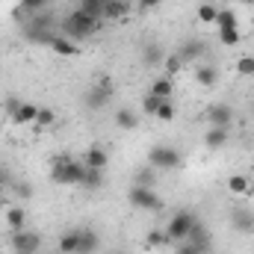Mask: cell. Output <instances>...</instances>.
<instances>
[{
	"label": "cell",
	"mask_w": 254,
	"mask_h": 254,
	"mask_svg": "<svg viewBox=\"0 0 254 254\" xmlns=\"http://www.w3.org/2000/svg\"><path fill=\"white\" fill-rule=\"evenodd\" d=\"M163 65H166V71H169V77H178V71L184 68V60H181L178 54H172V57H166V60H163Z\"/></svg>",
	"instance_id": "obj_38"
},
{
	"label": "cell",
	"mask_w": 254,
	"mask_h": 254,
	"mask_svg": "<svg viewBox=\"0 0 254 254\" xmlns=\"http://www.w3.org/2000/svg\"><path fill=\"white\" fill-rule=\"evenodd\" d=\"M151 95H157V98H163V101H169V98H175V77H157V80H151V89H148Z\"/></svg>",
	"instance_id": "obj_18"
},
{
	"label": "cell",
	"mask_w": 254,
	"mask_h": 254,
	"mask_svg": "<svg viewBox=\"0 0 254 254\" xmlns=\"http://www.w3.org/2000/svg\"><path fill=\"white\" fill-rule=\"evenodd\" d=\"M127 12H130L127 0H107L101 18H107V21H122V18H127Z\"/></svg>",
	"instance_id": "obj_20"
},
{
	"label": "cell",
	"mask_w": 254,
	"mask_h": 254,
	"mask_svg": "<svg viewBox=\"0 0 254 254\" xmlns=\"http://www.w3.org/2000/svg\"><path fill=\"white\" fill-rule=\"evenodd\" d=\"M216 27H219V30H225V27H240L237 12H234V9H219V15H216Z\"/></svg>",
	"instance_id": "obj_31"
},
{
	"label": "cell",
	"mask_w": 254,
	"mask_h": 254,
	"mask_svg": "<svg viewBox=\"0 0 254 254\" xmlns=\"http://www.w3.org/2000/svg\"><path fill=\"white\" fill-rule=\"evenodd\" d=\"M15 184V178H12V172H6V169H0V190L3 187H12Z\"/></svg>",
	"instance_id": "obj_43"
},
{
	"label": "cell",
	"mask_w": 254,
	"mask_h": 254,
	"mask_svg": "<svg viewBox=\"0 0 254 254\" xmlns=\"http://www.w3.org/2000/svg\"><path fill=\"white\" fill-rule=\"evenodd\" d=\"M216 15H219V6H213V3H201L198 6V21L201 24H216Z\"/></svg>",
	"instance_id": "obj_33"
},
{
	"label": "cell",
	"mask_w": 254,
	"mask_h": 254,
	"mask_svg": "<svg viewBox=\"0 0 254 254\" xmlns=\"http://www.w3.org/2000/svg\"><path fill=\"white\" fill-rule=\"evenodd\" d=\"M249 190H252L249 175H231L228 178V192L231 195H249Z\"/></svg>",
	"instance_id": "obj_27"
},
{
	"label": "cell",
	"mask_w": 254,
	"mask_h": 254,
	"mask_svg": "<svg viewBox=\"0 0 254 254\" xmlns=\"http://www.w3.org/2000/svg\"><path fill=\"white\" fill-rule=\"evenodd\" d=\"M98 21L101 18H95V15H89L83 9H74L71 15H65L60 30H63V36H68L71 42H83V39H89V36L98 33Z\"/></svg>",
	"instance_id": "obj_1"
},
{
	"label": "cell",
	"mask_w": 254,
	"mask_h": 254,
	"mask_svg": "<svg viewBox=\"0 0 254 254\" xmlns=\"http://www.w3.org/2000/svg\"><path fill=\"white\" fill-rule=\"evenodd\" d=\"M24 36H27L30 42L48 45V42L57 36V30H54V18H51L48 12H36V15H30V21L24 24Z\"/></svg>",
	"instance_id": "obj_4"
},
{
	"label": "cell",
	"mask_w": 254,
	"mask_h": 254,
	"mask_svg": "<svg viewBox=\"0 0 254 254\" xmlns=\"http://www.w3.org/2000/svg\"><path fill=\"white\" fill-rule=\"evenodd\" d=\"M195 80H198V86L210 89V86H216V80H219V71H216L213 65L198 63V65H195Z\"/></svg>",
	"instance_id": "obj_22"
},
{
	"label": "cell",
	"mask_w": 254,
	"mask_h": 254,
	"mask_svg": "<svg viewBox=\"0 0 254 254\" xmlns=\"http://www.w3.org/2000/svg\"><path fill=\"white\" fill-rule=\"evenodd\" d=\"M21 104H24L21 98H6V101H3V113H6V116L12 119V116L18 113V107H21Z\"/></svg>",
	"instance_id": "obj_40"
},
{
	"label": "cell",
	"mask_w": 254,
	"mask_h": 254,
	"mask_svg": "<svg viewBox=\"0 0 254 254\" xmlns=\"http://www.w3.org/2000/svg\"><path fill=\"white\" fill-rule=\"evenodd\" d=\"M252 3H254V0H252Z\"/></svg>",
	"instance_id": "obj_46"
},
{
	"label": "cell",
	"mask_w": 254,
	"mask_h": 254,
	"mask_svg": "<svg viewBox=\"0 0 254 254\" xmlns=\"http://www.w3.org/2000/svg\"><path fill=\"white\" fill-rule=\"evenodd\" d=\"M175 254H204V252L195 249L192 243H178V246H175Z\"/></svg>",
	"instance_id": "obj_41"
},
{
	"label": "cell",
	"mask_w": 254,
	"mask_h": 254,
	"mask_svg": "<svg viewBox=\"0 0 254 254\" xmlns=\"http://www.w3.org/2000/svg\"><path fill=\"white\" fill-rule=\"evenodd\" d=\"M116 127H122V130H136V127H139V116H136L133 110L122 107V110H116Z\"/></svg>",
	"instance_id": "obj_26"
},
{
	"label": "cell",
	"mask_w": 254,
	"mask_h": 254,
	"mask_svg": "<svg viewBox=\"0 0 254 254\" xmlns=\"http://www.w3.org/2000/svg\"><path fill=\"white\" fill-rule=\"evenodd\" d=\"M107 254H130V252H125V249H110Z\"/></svg>",
	"instance_id": "obj_44"
},
{
	"label": "cell",
	"mask_w": 254,
	"mask_h": 254,
	"mask_svg": "<svg viewBox=\"0 0 254 254\" xmlns=\"http://www.w3.org/2000/svg\"><path fill=\"white\" fill-rule=\"evenodd\" d=\"M39 254H42V252H39Z\"/></svg>",
	"instance_id": "obj_47"
},
{
	"label": "cell",
	"mask_w": 254,
	"mask_h": 254,
	"mask_svg": "<svg viewBox=\"0 0 254 254\" xmlns=\"http://www.w3.org/2000/svg\"><path fill=\"white\" fill-rule=\"evenodd\" d=\"M231 228H234L237 234H254V213L246 210V207H237V210L231 213Z\"/></svg>",
	"instance_id": "obj_14"
},
{
	"label": "cell",
	"mask_w": 254,
	"mask_h": 254,
	"mask_svg": "<svg viewBox=\"0 0 254 254\" xmlns=\"http://www.w3.org/2000/svg\"><path fill=\"white\" fill-rule=\"evenodd\" d=\"M86 110H92V113H98V110H104L110 101H113V80L104 74V77H98L95 80V86L86 92Z\"/></svg>",
	"instance_id": "obj_6"
},
{
	"label": "cell",
	"mask_w": 254,
	"mask_h": 254,
	"mask_svg": "<svg viewBox=\"0 0 254 254\" xmlns=\"http://www.w3.org/2000/svg\"><path fill=\"white\" fill-rule=\"evenodd\" d=\"M136 6H139V12H151L160 6V0H136Z\"/></svg>",
	"instance_id": "obj_42"
},
{
	"label": "cell",
	"mask_w": 254,
	"mask_h": 254,
	"mask_svg": "<svg viewBox=\"0 0 254 254\" xmlns=\"http://www.w3.org/2000/svg\"><path fill=\"white\" fill-rule=\"evenodd\" d=\"M204 116H207L210 127H228L231 130V125H234V107L231 104H210Z\"/></svg>",
	"instance_id": "obj_9"
},
{
	"label": "cell",
	"mask_w": 254,
	"mask_h": 254,
	"mask_svg": "<svg viewBox=\"0 0 254 254\" xmlns=\"http://www.w3.org/2000/svg\"><path fill=\"white\" fill-rule=\"evenodd\" d=\"M178 57H181L184 63H198L201 57H207V45H204L201 39H187V42L178 48Z\"/></svg>",
	"instance_id": "obj_12"
},
{
	"label": "cell",
	"mask_w": 254,
	"mask_h": 254,
	"mask_svg": "<svg viewBox=\"0 0 254 254\" xmlns=\"http://www.w3.org/2000/svg\"><path fill=\"white\" fill-rule=\"evenodd\" d=\"M160 104H163V98H157V95H151V92H148V95L142 98V113H148V116H154V113L160 110Z\"/></svg>",
	"instance_id": "obj_36"
},
{
	"label": "cell",
	"mask_w": 254,
	"mask_h": 254,
	"mask_svg": "<svg viewBox=\"0 0 254 254\" xmlns=\"http://www.w3.org/2000/svg\"><path fill=\"white\" fill-rule=\"evenodd\" d=\"M127 201L136 207V210H148V213H157V210H163V198L157 195L154 187H130L127 192Z\"/></svg>",
	"instance_id": "obj_7"
},
{
	"label": "cell",
	"mask_w": 254,
	"mask_h": 254,
	"mask_svg": "<svg viewBox=\"0 0 254 254\" xmlns=\"http://www.w3.org/2000/svg\"><path fill=\"white\" fill-rule=\"evenodd\" d=\"M228 145V127H207L204 133V148L207 151H222Z\"/></svg>",
	"instance_id": "obj_17"
},
{
	"label": "cell",
	"mask_w": 254,
	"mask_h": 254,
	"mask_svg": "<svg viewBox=\"0 0 254 254\" xmlns=\"http://www.w3.org/2000/svg\"><path fill=\"white\" fill-rule=\"evenodd\" d=\"M83 166L107 172V166H110V154H107V148H104V145H89L86 154H83Z\"/></svg>",
	"instance_id": "obj_10"
},
{
	"label": "cell",
	"mask_w": 254,
	"mask_h": 254,
	"mask_svg": "<svg viewBox=\"0 0 254 254\" xmlns=\"http://www.w3.org/2000/svg\"><path fill=\"white\" fill-rule=\"evenodd\" d=\"M187 243H192L195 249H201L204 254H210V246H213V240H210V231H207V225L198 219L195 225H192L190 237H187Z\"/></svg>",
	"instance_id": "obj_13"
},
{
	"label": "cell",
	"mask_w": 254,
	"mask_h": 254,
	"mask_svg": "<svg viewBox=\"0 0 254 254\" xmlns=\"http://www.w3.org/2000/svg\"><path fill=\"white\" fill-rule=\"evenodd\" d=\"M219 42H222L225 48H237V45L243 42L240 27H225V30H219Z\"/></svg>",
	"instance_id": "obj_29"
},
{
	"label": "cell",
	"mask_w": 254,
	"mask_h": 254,
	"mask_svg": "<svg viewBox=\"0 0 254 254\" xmlns=\"http://www.w3.org/2000/svg\"><path fill=\"white\" fill-rule=\"evenodd\" d=\"M237 74H243V77H254V57L252 54H246V57L237 60Z\"/></svg>",
	"instance_id": "obj_35"
},
{
	"label": "cell",
	"mask_w": 254,
	"mask_h": 254,
	"mask_svg": "<svg viewBox=\"0 0 254 254\" xmlns=\"http://www.w3.org/2000/svg\"><path fill=\"white\" fill-rule=\"evenodd\" d=\"M48 48H51L57 57H77V54H80V45H77V42H71V39L63 36V33H57V36L48 42Z\"/></svg>",
	"instance_id": "obj_15"
},
{
	"label": "cell",
	"mask_w": 254,
	"mask_h": 254,
	"mask_svg": "<svg viewBox=\"0 0 254 254\" xmlns=\"http://www.w3.org/2000/svg\"><path fill=\"white\" fill-rule=\"evenodd\" d=\"M45 3H48V0H18V6H21L24 15H36V12H42Z\"/></svg>",
	"instance_id": "obj_37"
},
{
	"label": "cell",
	"mask_w": 254,
	"mask_h": 254,
	"mask_svg": "<svg viewBox=\"0 0 254 254\" xmlns=\"http://www.w3.org/2000/svg\"><path fill=\"white\" fill-rule=\"evenodd\" d=\"M181 163H184V157L175 145H154L148 151V166L157 172H175Z\"/></svg>",
	"instance_id": "obj_5"
},
{
	"label": "cell",
	"mask_w": 254,
	"mask_h": 254,
	"mask_svg": "<svg viewBox=\"0 0 254 254\" xmlns=\"http://www.w3.org/2000/svg\"><path fill=\"white\" fill-rule=\"evenodd\" d=\"M36 116H39V104H33V101H24V104L18 107V113L12 116V125H15V127L36 125Z\"/></svg>",
	"instance_id": "obj_16"
},
{
	"label": "cell",
	"mask_w": 254,
	"mask_h": 254,
	"mask_svg": "<svg viewBox=\"0 0 254 254\" xmlns=\"http://www.w3.org/2000/svg\"><path fill=\"white\" fill-rule=\"evenodd\" d=\"M166 246H172L169 237H166V231H160V228L148 231V237H145V249H148V252H160V249H166Z\"/></svg>",
	"instance_id": "obj_25"
},
{
	"label": "cell",
	"mask_w": 254,
	"mask_h": 254,
	"mask_svg": "<svg viewBox=\"0 0 254 254\" xmlns=\"http://www.w3.org/2000/svg\"><path fill=\"white\" fill-rule=\"evenodd\" d=\"M83 172H86V166L80 160H71L68 154L54 157V163H51V181L60 187H80Z\"/></svg>",
	"instance_id": "obj_2"
},
{
	"label": "cell",
	"mask_w": 254,
	"mask_h": 254,
	"mask_svg": "<svg viewBox=\"0 0 254 254\" xmlns=\"http://www.w3.org/2000/svg\"><path fill=\"white\" fill-rule=\"evenodd\" d=\"M160 122H175V116H178V107H175V98H169V101H163L160 104V110L154 113Z\"/></svg>",
	"instance_id": "obj_32"
},
{
	"label": "cell",
	"mask_w": 254,
	"mask_h": 254,
	"mask_svg": "<svg viewBox=\"0 0 254 254\" xmlns=\"http://www.w3.org/2000/svg\"><path fill=\"white\" fill-rule=\"evenodd\" d=\"M163 60H166V54H163L160 45H145V48H142V63L148 65V68H151V65H160Z\"/></svg>",
	"instance_id": "obj_28"
},
{
	"label": "cell",
	"mask_w": 254,
	"mask_h": 254,
	"mask_svg": "<svg viewBox=\"0 0 254 254\" xmlns=\"http://www.w3.org/2000/svg\"><path fill=\"white\" fill-rule=\"evenodd\" d=\"M101 252V234L95 228H80V243H77V254H98Z\"/></svg>",
	"instance_id": "obj_11"
},
{
	"label": "cell",
	"mask_w": 254,
	"mask_h": 254,
	"mask_svg": "<svg viewBox=\"0 0 254 254\" xmlns=\"http://www.w3.org/2000/svg\"><path fill=\"white\" fill-rule=\"evenodd\" d=\"M80 187H83V190H89V192L101 190V187H104V172H101V169H89V166H86Z\"/></svg>",
	"instance_id": "obj_23"
},
{
	"label": "cell",
	"mask_w": 254,
	"mask_h": 254,
	"mask_svg": "<svg viewBox=\"0 0 254 254\" xmlns=\"http://www.w3.org/2000/svg\"><path fill=\"white\" fill-rule=\"evenodd\" d=\"M6 225H9V231H24L27 228V210L18 204L6 207Z\"/></svg>",
	"instance_id": "obj_19"
},
{
	"label": "cell",
	"mask_w": 254,
	"mask_h": 254,
	"mask_svg": "<svg viewBox=\"0 0 254 254\" xmlns=\"http://www.w3.org/2000/svg\"><path fill=\"white\" fill-rule=\"evenodd\" d=\"M133 184H136V187H154V190H157V169H151V166L136 169V172H133Z\"/></svg>",
	"instance_id": "obj_24"
},
{
	"label": "cell",
	"mask_w": 254,
	"mask_h": 254,
	"mask_svg": "<svg viewBox=\"0 0 254 254\" xmlns=\"http://www.w3.org/2000/svg\"><path fill=\"white\" fill-rule=\"evenodd\" d=\"M77 243H80V228L65 231L57 243V254H77Z\"/></svg>",
	"instance_id": "obj_21"
},
{
	"label": "cell",
	"mask_w": 254,
	"mask_h": 254,
	"mask_svg": "<svg viewBox=\"0 0 254 254\" xmlns=\"http://www.w3.org/2000/svg\"><path fill=\"white\" fill-rule=\"evenodd\" d=\"M3 201H6V195H3V190H0V204H3Z\"/></svg>",
	"instance_id": "obj_45"
},
{
	"label": "cell",
	"mask_w": 254,
	"mask_h": 254,
	"mask_svg": "<svg viewBox=\"0 0 254 254\" xmlns=\"http://www.w3.org/2000/svg\"><path fill=\"white\" fill-rule=\"evenodd\" d=\"M104 3H107V0H80V6H77V9H83V12H89V15L101 18V15H104Z\"/></svg>",
	"instance_id": "obj_34"
},
{
	"label": "cell",
	"mask_w": 254,
	"mask_h": 254,
	"mask_svg": "<svg viewBox=\"0 0 254 254\" xmlns=\"http://www.w3.org/2000/svg\"><path fill=\"white\" fill-rule=\"evenodd\" d=\"M9 246H12L15 254H39L42 252V234L39 231H30V228L12 231L9 234Z\"/></svg>",
	"instance_id": "obj_8"
},
{
	"label": "cell",
	"mask_w": 254,
	"mask_h": 254,
	"mask_svg": "<svg viewBox=\"0 0 254 254\" xmlns=\"http://www.w3.org/2000/svg\"><path fill=\"white\" fill-rule=\"evenodd\" d=\"M54 125H57V113H54V110H48V107H39V116H36V125H33V127L48 130V127H54Z\"/></svg>",
	"instance_id": "obj_30"
},
{
	"label": "cell",
	"mask_w": 254,
	"mask_h": 254,
	"mask_svg": "<svg viewBox=\"0 0 254 254\" xmlns=\"http://www.w3.org/2000/svg\"><path fill=\"white\" fill-rule=\"evenodd\" d=\"M198 222V216L192 213V210H175V216L166 222V237H169V243L172 246H178V243H187V237H190L192 225Z\"/></svg>",
	"instance_id": "obj_3"
},
{
	"label": "cell",
	"mask_w": 254,
	"mask_h": 254,
	"mask_svg": "<svg viewBox=\"0 0 254 254\" xmlns=\"http://www.w3.org/2000/svg\"><path fill=\"white\" fill-rule=\"evenodd\" d=\"M9 192H12L15 198H33V187H30V184H21V181H15V184L9 187Z\"/></svg>",
	"instance_id": "obj_39"
}]
</instances>
